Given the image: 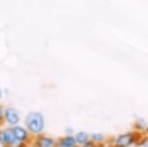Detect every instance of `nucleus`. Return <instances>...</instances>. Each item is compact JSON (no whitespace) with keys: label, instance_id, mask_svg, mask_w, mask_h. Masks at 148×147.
Here are the masks:
<instances>
[{"label":"nucleus","instance_id":"9d476101","mask_svg":"<svg viewBox=\"0 0 148 147\" xmlns=\"http://www.w3.org/2000/svg\"><path fill=\"white\" fill-rule=\"evenodd\" d=\"M4 120V108L0 104V124Z\"/></svg>","mask_w":148,"mask_h":147},{"label":"nucleus","instance_id":"39448f33","mask_svg":"<svg viewBox=\"0 0 148 147\" xmlns=\"http://www.w3.org/2000/svg\"><path fill=\"white\" fill-rule=\"evenodd\" d=\"M35 147H52L54 144V140L51 137L39 134L35 139Z\"/></svg>","mask_w":148,"mask_h":147},{"label":"nucleus","instance_id":"1a4fd4ad","mask_svg":"<svg viewBox=\"0 0 148 147\" xmlns=\"http://www.w3.org/2000/svg\"><path fill=\"white\" fill-rule=\"evenodd\" d=\"M91 137H92L93 140H95L96 142L101 141L102 139H103V135H102V134H100V133H94V134H92Z\"/></svg>","mask_w":148,"mask_h":147},{"label":"nucleus","instance_id":"423d86ee","mask_svg":"<svg viewBox=\"0 0 148 147\" xmlns=\"http://www.w3.org/2000/svg\"><path fill=\"white\" fill-rule=\"evenodd\" d=\"M132 142V136L130 134H123L119 136L116 140V144L120 147H126Z\"/></svg>","mask_w":148,"mask_h":147},{"label":"nucleus","instance_id":"20e7f679","mask_svg":"<svg viewBox=\"0 0 148 147\" xmlns=\"http://www.w3.org/2000/svg\"><path fill=\"white\" fill-rule=\"evenodd\" d=\"M12 131L18 143H26L30 138V132L28 131V129L19 124L12 126Z\"/></svg>","mask_w":148,"mask_h":147},{"label":"nucleus","instance_id":"7ed1b4c3","mask_svg":"<svg viewBox=\"0 0 148 147\" xmlns=\"http://www.w3.org/2000/svg\"><path fill=\"white\" fill-rule=\"evenodd\" d=\"M20 120V113H19V112L15 108L9 107V108L4 109V122L8 125H10V126L17 125L19 124Z\"/></svg>","mask_w":148,"mask_h":147},{"label":"nucleus","instance_id":"ddd939ff","mask_svg":"<svg viewBox=\"0 0 148 147\" xmlns=\"http://www.w3.org/2000/svg\"><path fill=\"white\" fill-rule=\"evenodd\" d=\"M147 147H148V141H147Z\"/></svg>","mask_w":148,"mask_h":147},{"label":"nucleus","instance_id":"f03ea898","mask_svg":"<svg viewBox=\"0 0 148 147\" xmlns=\"http://www.w3.org/2000/svg\"><path fill=\"white\" fill-rule=\"evenodd\" d=\"M0 144L4 147H14L18 144L12 131V127H4L0 129Z\"/></svg>","mask_w":148,"mask_h":147},{"label":"nucleus","instance_id":"0eeeda50","mask_svg":"<svg viewBox=\"0 0 148 147\" xmlns=\"http://www.w3.org/2000/svg\"><path fill=\"white\" fill-rule=\"evenodd\" d=\"M77 144L75 137L73 136H65L59 139L58 145L59 147H74Z\"/></svg>","mask_w":148,"mask_h":147},{"label":"nucleus","instance_id":"f8f14e48","mask_svg":"<svg viewBox=\"0 0 148 147\" xmlns=\"http://www.w3.org/2000/svg\"><path fill=\"white\" fill-rule=\"evenodd\" d=\"M1 98H2V90L0 89V99H1Z\"/></svg>","mask_w":148,"mask_h":147},{"label":"nucleus","instance_id":"6e6552de","mask_svg":"<svg viewBox=\"0 0 148 147\" xmlns=\"http://www.w3.org/2000/svg\"><path fill=\"white\" fill-rule=\"evenodd\" d=\"M88 138H89V136H88V134L86 133V132H83V131H80L78 132L77 134H76L75 136V139H76V142L79 144H85L86 142L88 141Z\"/></svg>","mask_w":148,"mask_h":147},{"label":"nucleus","instance_id":"f257e3e1","mask_svg":"<svg viewBox=\"0 0 148 147\" xmlns=\"http://www.w3.org/2000/svg\"><path fill=\"white\" fill-rule=\"evenodd\" d=\"M25 125L31 134L39 135L45 129V117L38 111H32L26 116Z\"/></svg>","mask_w":148,"mask_h":147},{"label":"nucleus","instance_id":"9b49d317","mask_svg":"<svg viewBox=\"0 0 148 147\" xmlns=\"http://www.w3.org/2000/svg\"><path fill=\"white\" fill-rule=\"evenodd\" d=\"M83 147H96L94 145V144L92 143V142H86L85 144H83Z\"/></svg>","mask_w":148,"mask_h":147}]
</instances>
